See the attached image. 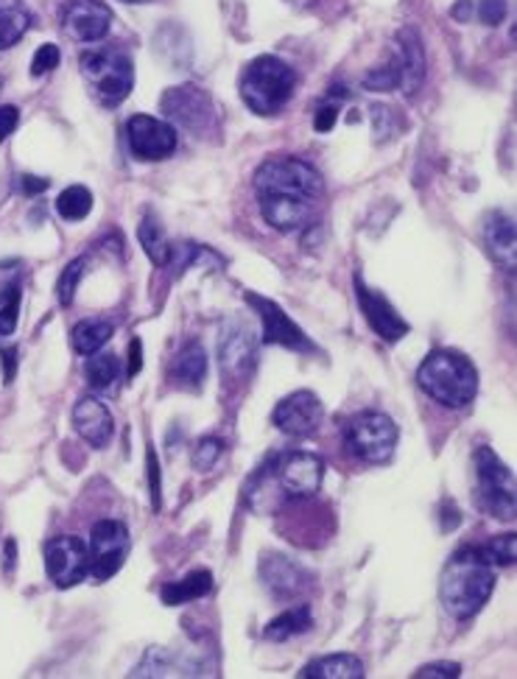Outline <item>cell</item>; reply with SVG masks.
Wrapping results in <instances>:
<instances>
[{"label": "cell", "instance_id": "1", "mask_svg": "<svg viewBox=\"0 0 517 679\" xmlns=\"http://www.w3.org/2000/svg\"><path fill=\"white\" fill-rule=\"evenodd\" d=\"M495 590V570L493 565L484 563L476 546L462 548L450 557L448 568L442 574L439 598L445 604V610L456 618V621H467L476 616L484 604L489 601Z\"/></svg>", "mask_w": 517, "mask_h": 679}, {"label": "cell", "instance_id": "2", "mask_svg": "<svg viewBox=\"0 0 517 679\" xmlns=\"http://www.w3.org/2000/svg\"><path fill=\"white\" fill-rule=\"evenodd\" d=\"M419 389L448 408H465L478 392V372L454 349H434L417 369Z\"/></svg>", "mask_w": 517, "mask_h": 679}, {"label": "cell", "instance_id": "3", "mask_svg": "<svg viewBox=\"0 0 517 679\" xmlns=\"http://www.w3.org/2000/svg\"><path fill=\"white\" fill-rule=\"evenodd\" d=\"M297 90V73L280 57H257L241 75V99L255 115H277Z\"/></svg>", "mask_w": 517, "mask_h": 679}, {"label": "cell", "instance_id": "4", "mask_svg": "<svg viewBox=\"0 0 517 679\" xmlns=\"http://www.w3.org/2000/svg\"><path fill=\"white\" fill-rule=\"evenodd\" d=\"M476 470V500L487 515L498 520L515 517V473L500 462L493 447H478L473 456Z\"/></svg>", "mask_w": 517, "mask_h": 679}, {"label": "cell", "instance_id": "5", "mask_svg": "<svg viewBox=\"0 0 517 679\" xmlns=\"http://www.w3.org/2000/svg\"><path fill=\"white\" fill-rule=\"evenodd\" d=\"M257 196L266 193H283V196H300L320 202L325 193V180L311 163L297 158H272L255 171Z\"/></svg>", "mask_w": 517, "mask_h": 679}, {"label": "cell", "instance_id": "6", "mask_svg": "<svg viewBox=\"0 0 517 679\" xmlns=\"http://www.w3.org/2000/svg\"><path fill=\"white\" fill-rule=\"evenodd\" d=\"M82 75L99 104L118 107L134 84L132 59L121 51H90L82 57Z\"/></svg>", "mask_w": 517, "mask_h": 679}, {"label": "cell", "instance_id": "7", "mask_svg": "<svg viewBox=\"0 0 517 679\" xmlns=\"http://www.w3.org/2000/svg\"><path fill=\"white\" fill-rule=\"evenodd\" d=\"M347 447L366 465H386L395 456L397 425L381 412H361L347 425Z\"/></svg>", "mask_w": 517, "mask_h": 679}, {"label": "cell", "instance_id": "8", "mask_svg": "<svg viewBox=\"0 0 517 679\" xmlns=\"http://www.w3.org/2000/svg\"><path fill=\"white\" fill-rule=\"evenodd\" d=\"M129 554V531L121 520H99L90 531L88 574L107 581L123 568Z\"/></svg>", "mask_w": 517, "mask_h": 679}, {"label": "cell", "instance_id": "9", "mask_svg": "<svg viewBox=\"0 0 517 679\" xmlns=\"http://www.w3.org/2000/svg\"><path fill=\"white\" fill-rule=\"evenodd\" d=\"M165 115L171 121L180 123L182 129L199 134H207L215 129V110L210 95L202 88H193V84H182V88H171L169 93L160 101Z\"/></svg>", "mask_w": 517, "mask_h": 679}, {"label": "cell", "instance_id": "10", "mask_svg": "<svg viewBox=\"0 0 517 679\" xmlns=\"http://www.w3.org/2000/svg\"><path fill=\"white\" fill-rule=\"evenodd\" d=\"M42 557H45L48 579L62 590L79 585L88 576V543L82 537H51L42 548Z\"/></svg>", "mask_w": 517, "mask_h": 679}, {"label": "cell", "instance_id": "11", "mask_svg": "<svg viewBox=\"0 0 517 679\" xmlns=\"http://www.w3.org/2000/svg\"><path fill=\"white\" fill-rule=\"evenodd\" d=\"M274 482L288 498H311L320 493L322 478H325V462L314 453H288L280 456L272 467Z\"/></svg>", "mask_w": 517, "mask_h": 679}, {"label": "cell", "instance_id": "12", "mask_svg": "<svg viewBox=\"0 0 517 679\" xmlns=\"http://www.w3.org/2000/svg\"><path fill=\"white\" fill-rule=\"evenodd\" d=\"M126 140L134 158L143 160V163L171 158L176 151V143H180V140H176V129L152 115L129 118Z\"/></svg>", "mask_w": 517, "mask_h": 679}, {"label": "cell", "instance_id": "13", "mask_svg": "<svg viewBox=\"0 0 517 679\" xmlns=\"http://www.w3.org/2000/svg\"><path fill=\"white\" fill-rule=\"evenodd\" d=\"M246 302H250L252 308H255V314L261 316L263 342L297 349V353H311V349H314V344L308 342V336L303 333V327H300L294 320H288V314L280 308L277 302L266 300V296H261V294H246Z\"/></svg>", "mask_w": 517, "mask_h": 679}, {"label": "cell", "instance_id": "14", "mask_svg": "<svg viewBox=\"0 0 517 679\" xmlns=\"http://www.w3.org/2000/svg\"><path fill=\"white\" fill-rule=\"evenodd\" d=\"M355 296H358V308L364 314L366 325L373 327V333L378 338H384L386 344L401 342L408 333V322L397 314V308L386 300L381 291L369 288L361 277H355Z\"/></svg>", "mask_w": 517, "mask_h": 679}, {"label": "cell", "instance_id": "15", "mask_svg": "<svg viewBox=\"0 0 517 679\" xmlns=\"http://www.w3.org/2000/svg\"><path fill=\"white\" fill-rule=\"evenodd\" d=\"M322 419H325V408H322L320 397L308 389H300L294 395L283 397L272 414V423L288 436L316 434Z\"/></svg>", "mask_w": 517, "mask_h": 679}, {"label": "cell", "instance_id": "16", "mask_svg": "<svg viewBox=\"0 0 517 679\" xmlns=\"http://www.w3.org/2000/svg\"><path fill=\"white\" fill-rule=\"evenodd\" d=\"M62 26L73 40L99 42L110 34L112 12L101 0H68L62 9Z\"/></svg>", "mask_w": 517, "mask_h": 679}, {"label": "cell", "instance_id": "17", "mask_svg": "<svg viewBox=\"0 0 517 679\" xmlns=\"http://www.w3.org/2000/svg\"><path fill=\"white\" fill-rule=\"evenodd\" d=\"M261 199V215L277 233H300L303 226L314 221L320 202L300 196H283V193H266Z\"/></svg>", "mask_w": 517, "mask_h": 679}, {"label": "cell", "instance_id": "18", "mask_svg": "<svg viewBox=\"0 0 517 679\" xmlns=\"http://www.w3.org/2000/svg\"><path fill=\"white\" fill-rule=\"evenodd\" d=\"M392 68L397 73V90L406 95H414L425 82V51L423 40L414 29H403L395 37V57H392Z\"/></svg>", "mask_w": 517, "mask_h": 679}, {"label": "cell", "instance_id": "19", "mask_svg": "<svg viewBox=\"0 0 517 679\" xmlns=\"http://www.w3.org/2000/svg\"><path fill=\"white\" fill-rule=\"evenodd\" d=\"M257 344L246 322H227L219 338V361L224 372L233 377L246 375L255 366Z\"/></svg>", "mask_w": 517, "mask_h": 679}, {"label": "cell", "instance_id": "20", "mask_svg": "<svg viewBox=\"0 0 517 679\" xmlns=\"http://www.w3.org/2000/svg\"><path fill=\"white\" fill-rule=\"evenodd\" d=\"M261 579L274 598H297L311 585L308 570L283 554H263Z\"/></svg>", "mask_w": 517, "mask_h": 679}, {"label": "cell", "instance_id": "21", "mask_svg": "<svg viewBox=\"0 0 517 679\" xmlns=\"http://www.w3.org/2000/svg\"><path fill=\"white\" fill-rule=\"evenodd\" d=\"M73 425H77L79 436L95 450L110 445L112 434H115V419L99 397H82L73 406Z\"/></svg>", "mask_w": 517, "mask_h": 679}, {"label": "cell", "instance_id": "22", "mask_svg": "<svg viewBox=\"0 0 517 679\" xmlns=\"http://www.w3.org/2000/svg\"><path fill=\"white\" fill-rule=\"evenodd\" d=\"M484 239H487V250L493 252L495 261L515 272V219L506 213H493L484 226Z\"/></svg>", "mask_w": 517, "mask_h": 679}, {"label": "cell", "instance_id": "23", "mask_svg": "<svg viewBox=\"0 0 517 679\" xmlns=\"http://www.w3.org/2000/svg\"><path fill=\"white\" fill-rule=\"evenodd\" d=\"M204 375H207V353H204V347L199 342L185 344V347L176 353L174 364H171L174 384L185 386V389H199Z\"/></svg>", "mask_w": 517, "mask_h": 679}, {"label": "cell", "instance_id": "24", "mask_svg": "<svg viewBox=\"0 0 517 679\" xmlns=\"http://www.w3.org/2000/svg\"><path fill=\"white\" fill-rule=\"evenodd\" d=\"M300 677L311 679H361L364 677V662L355 655H327L320 660H311L300 671Z\"/></svg>", "mask_w": 517, "mask_h": 679}, {"label": "cell", "instance_id": "25", "mask_svg": "<svg viewBox=\"0 0 517 679\" xmlns=\"http://www.w3.org/2000/svg\"><path fill=\"white\" fill-rule=\"evenodd\" d=\"M311 624H314V612H311L308 604H300V607H291V610L280 612L274 621H268L266 629H263V638L272 640V643H283V640L308 632Z\"/></svg>", "mask_w": 517, "mask_h": 679}, {"label": "cell", "instance_id": "26", "mask_svg": "<svg viewBox=\"0 0 517 679\" xmlns=\"http://www.w3.org/2000/svg\"><path fill=\"white\" fill-rule=\"evenodd\" d=\"M210 590H213V574H210V570H193V574H187L182 581L163 587V601L169 604V607H180V604L196 601V598L207 596Z\"/></svg>", "mask_w": 517, "mask_h": 679}, {"label": "cell", "instance_id": "27", "mask_svg": "<svg viewBox=\"0 0 517 679\" xmlns=\"http://www.w3.org/2000/svg\"><path fill=\"white\" fill-rule=\"evenodd\" d=\"M31 26V14L18 0H0V51L18 45Z\"/></svg>", "mask_w": 517, "mask_h": 679}, {"label": "cell", "instance_id": "28", "mask_svg": "<svg viewBox=\"0 0 517 679\" xmlns=\"http://www.w3.org/2000/svg\"><path fill=\"white\" fill-rule=\"evenodd\" d=\"M115 327L107 320H88L73 327V349L79 355H93L112 338Z\"/></svg>", "mask_w": 517, "mask_h": 679}, {"label": "cell", "instance_id": "29", "mask_svg": "<svg viewBox=\"0 0 517 679\" xmlns=\"http://www.w3.org/2000/svg\"><path fill=\"white\" fill-rule=\"evenodd\" d=\"M138 239H140L145 255H149V261H152L154 266H169L174 246L169 244V239H165V233H163V226H160L158 221L145 219L143 224L138 226Z\"/></svg>", "mask_w": 517, "mask_h": 679}, {"label": "cell", "instance_id": "30", "mask_svg": "<svg viewBox=\"0 0 517 679\" xmlns=\"http://www.w3.org/2000/svg\"><path fill=\"white\" fill-rule=\"evenodd\" d=\"M88 366H84V377L93 389H110L115 386V381L121 377V361L112 353H93L88 355Z\"/></svg>", "mask_w": 517, "mask_h": 679}, {"label": "cell", "instance_id": "31", "mask_svg": "<svg viewBox=\"0 0 517 679\" xmlns=\"http://www.w3.org/2000/svg\"><path fill=\"white\" fill-rule=\"evenodd\" d=\"M93 210V193L84 185H70L59 193L57 199V213L64 221H82Z\"/></svg>", "mask_w": 517, "mask_h": 679}, {"label": "cell", "instance_id": "32", "mask_svg": "<svg viewBox=\"0 0 517 679\" xmlns=\"http://www.w3.org/2000/svg\"><path fill=\"white\" fill-rule=\"evenodd\" d=\"M478 554L484 557V563H489L495 568V565H500V568H506V565H515V554H517V537L515 535H498L493 537L489 543H484V546H476Z\"/></svg>", "mask_w": 517, "mask_h": 679}, {"label": "cell", "instance_id": "33", "mask_svg": "<svg viewBox=\"0 0 517 679\" xmlns=\"http://www.w3.org/2000/svg\"><path fill=\"white\" fill-rule=\"evenodd\" d=\"M84 266H88V257H77V261H70L68 266H64V272L59 274L57 296H59V302H62V305H70V302H73V296H77L79 280H82Z\"/></svg>", "mask_w": 517, "mask_h": 679}, {"label": "cell", "instance_id": "34", "mask_svg": "<svg viewBox=\"0 0 517 679\" xmlns=\"http://www.w3.org/2000/svg\"><path fill=\"white\" fill-rule=\"evenodd\" d=\"M221 453H224V442L215 439V436H204V439L196 442V447H193V467L196 470H213L215 462L221 459Z\"/></svg>", "mask_w": 517, "mask_h": 679}, {"label": "cell", "instance_id": "35", "mask_svg": "<svg viewBox=\"0 0 517 679\" xmlns=\"http://www.w3.org/2000/svg\"><path fill=\"white\" fill-rule=\"evenodd\" d=\"M18 320H20V288L12 285L7 294V302L0 308V336H12L18 331Z\"/></svg>", "mask_w": 517, "mask_h": 679}, {"label": "cell", "instance_id": "36", "mask_svg": "<svg viewBox=\"0 0 517 679\" xmlns=\"http://www.w3.org/2000/svg\"><path fill=\"white\" fill-rule=\"evenodd\" d=\"M53 68H59V48L53 42H45L31 59V75H45Z\"/></svg>", "mask_w": 517, "mask_h": 679}, {"label": "cell", "instance_id": "37", "mask_svg": "<svg viewBox=\"0 0 517 679\" xmlns=\"http://www.w3.org/2000/svg\"><path fill=\"white\" fill-rule=\"evenodd\" d=\"M145 470H149L152 506H154V509H160V493H163V487H160V462H158V453H154V445L149 447V453H145Z\"/></svg>", "mask_w": 517, "mask_h": 679}, {"label": "cell", "instance_id": "38", "mask_svg": "<svg viewBox=\"0 0 517 679\" xmlns=\"http://www.w3.org/2000/svg\"><path fill=\"white\" fill-rule=\"evenodd\" d=\"M462 673V666L459 662H430V666H423L419 668L417 673H414V677L417 679H430V677H436V679H456Z\"/></svg>", "mask_w": 517, "mask_h": 679}, {"label": "cell", "instance_id": "39", "mask_svg": "<svg viewBox=\"0 0 517 679\" xmlns=\"http://www.w3.org/2000/svg\"><path fill=\"white\" fill-rule=\"evenodd\" d=\"M506 0H481V7H478V18H481L484 26H498L504 23L506 18Z\"/></svg>", "mask_w": 517, "mask_h": 679}, {"label": "cell", "instance_id": "40", "mask_svg": "<svg viewBox=\"0 0 517 679\" xmlns=\"http://www.w3.org/2000/svg\"><path fill=\"white\" fill-rule=\"evenodd\" d=\"M18 123H20L18 107H12V104L0 107V143H3V140H7L14 129H18Z\"/></svg>", "mask_w": 517, "mask_h": 679}, {"label": "cell", "instance_id": "41", "mask_svg": "<svg viewBox=\"0 0 517 679\" xmlns=\"http://www.w3.org/2000/svg\"><path fill=\"white\" fill-rule=\"evenodd\" d=\"M336 121H338V107H322V110L316 112L314 126L316 132H331V129L336 126Z\"/></svg>", "mask_w": 517, "mask_h": 679}, {"label": "cell", "instance_id": "42", "mask_svg": "<svg viewBox=\"0 0 517 679\" xmlns=\"http://www.w3.org/2000/svg\"><path fill=\"white\" fill-rule=\"evenodd\" d=\"M140 366H143V344H140V338H132V344H129V377L138 375Z\"/></svg>", "mask_w": 517, "mask_h": 679}, {"label": "cell", "instance_id": "43", "mask_svg": "<svg viewBox=\"0 0 517 679\" xmlns=\"http://www.w3.org/2000/svg\"><path fill=\"white\" fill-rule=\"evenodd\" d=\"M20 185H23L26 196H34V193L45 191L48 180H42V176H23V180H20Z\"/></svg>", "mask_w": 517, "mask_h": 679}, {"label": "cell", "instance_id": "44", "mask_svg": "<svg viewBox=\"0 0 517 679\" xmlns=\"http://www.w3.org/2000/svg\"><path fill=\"white\" fill-rule=\"evenodd\" d=\"M0 355H3V366H7V384H12L14 377V364H18V349H0Z\"/></svg>", "mask_w": 517, "mask_h": 679}, {"label": "cell", "instance_id": "45", "mask_svg": "<svg viewBox=\"0 0 517 679\" xmlns=\"http://www.w3.org/2000/svg\"><path fill=\"white\" fill-rule=\"evenodd\" d=\"M456 20H467L470 18V0H459V7L454 9Z\"/></svg>", "mask_w": 517, "mask_h": 679}, {"label": "cell", "instance_id": "46", "mask_svg": "<svg viewBox=\"0 0 517 679\" xmlns=\"http://www.w3.org/2000/svg\"><path fill=\"white\" fill-rule=\"evenodd\" d=\"M14 565V540L7 543V570H12Z\"/></svg>", "mask_w": 517, "mask_h": 679}, {"label": "cell", "instance_id": "47", "mask_svg": "<svg viewBox=\"0 0 517 679\" xmlns=\"http://www.w3.org/2000/svg\"><path fill=\"white\" fill-rule=\"evenodd\" d=\"M291 3H297V7H311L314 0H291Z\"/></svg>", "mask_w": 517, "mask_h": 679}, {"label": "cell", "instance_id": "48", "mask_svg": "<svg viewBox=\"0 0 517 679\" xmlns=\"http://www.w3.org/2000/svg\"><path fill=\"white\" fill-rule=\"evenodd\" d=\"M126 3H149V0H126Z\"/></svg>", "mask_w": 517, "mask_h": 679}]
</instances>
